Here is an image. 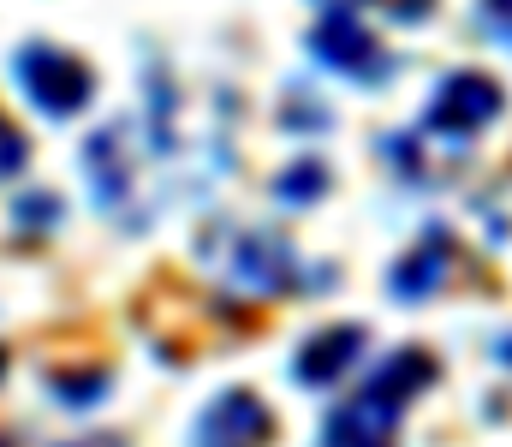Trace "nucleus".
<instances>
[{
	"mask_svg": "<svg viewBox=\"0 0 512 447\" xmlns=\"http://www.w3.org/2000/svg\"><path fill=\"white\" fill-rule=\"evenodd\" d=\"M18 90L30 96V108L36 114H48V120H66V114H78L84 102H90V66L78 60V54H66V48H48V42H30L24 54H18Z\"/></svg>",
	"mask_w": 512,
	"mask_h": 447,
	"instance_id": "f257e3e1",
	"label": "nucleus"
},
{
	"mask_svg": "<svg viewBox=\"0 0 512 447\" xmlns=\"http://www.w3.org/2000/svg\"><path fill=\"white\" fill-rule=\"evenodd\" d=\"M262 436H268V412L251 394H221L197 424V447H256Z\"/></svg>",
	"mask_w": 512,
	"mask_h": 447,
	"instance_id": "f03ea898",
	"label": "nucleus"
},
{
	"mask_svg": "<svg viewBox=\"0 0 512 447\" xmlns=\"http://www.w3.org/2000/svg\"><path fill=\"white\" fill-rule=\"evenodd\" d=\"M358 334H334V340H322V346H310V358H304V376L310 382H322V376H334L340 364H346V352L340 346H352Z\"/></svg>",
	"mask_w": 512,
	"mask_h": 447,
	"instance_id": "7ed1b4c3",
	"label": "nucleus"
},
{
	"mask_svg": "<svg viewBox=\"0 0 512 447\" xmlns=\"http://www.w3.org/2000/svg\"><path fill=\"white\" fill-rule=\"evenodd\" d=\"M102 388H108V376H102V370H84V376H54L60 406H90V394H102Z\"/></svg>",
	"mask_w": 512,
	"mask_h": 447,
	"instance_id": "20e7f679",
	"label": "nucleus"
},
{
	"mask_svg": "<svg viewBox=\"0 0 512 447\" xmlns=\"http://www.w3.org/2000/svg\"><path fill=\"white\" fill-rule=\"evenodd\" d=\"M24 161H30V144H24V132H18L12 120H0V179H12Z\"/></svg>",
	"mask_w": 512,
	"mask_h": 447,
	"instance_id": "39448f33",
	"label": "nucleus"
},
{
	"mask_svg": "<svg viewBox=\"0 0 512 447\" xmlns=\"http://www.w3.org/2000/svg\"><path fill=\"white\" fill-rule=\"evenodd\" d=\"M60 447H114V442H60Z\"/></svg>",
	"mask_w": 512,
	"mask_h": 447,
	"instance_id": "423d86ee",
	"label": "nucleus"
},
{
	"mask_svg": "<svg viewBox=\"0 0 512 447\" xmlns=\"http://www.w3.org/2000/svg\"><path fill=\"white\" fill-rule=\"evenodd\" d=\"M0 447H6V442H0Z\"/></svg>",
	"mask_w": 512,
	"mask_h": 447,
	"instance_id": "0eeeda50",
	"label": "nucleus"
}]
</instances>
